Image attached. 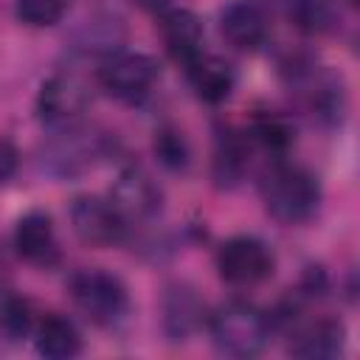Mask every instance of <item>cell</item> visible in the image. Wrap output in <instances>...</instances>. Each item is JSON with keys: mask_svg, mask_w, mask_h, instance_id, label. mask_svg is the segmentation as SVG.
<instances>
[{"mask_svg": "<svg viewBox=\"0 0 360 360\" xmlns=\"http://www.w3.org/2000/svg\"><path fill=\"white\" fill-rule=\"evenodd\" d=\"M31 329H34V318H31L28 301L0 287V346L6 340L11 343L31 335Z\"/></svg>", "mask_w": 360, "mask_h": 360, "instance_id": "21", "label": "cell"}, {"mask_svg": "<svg viewBox=\"0 0 360 360\" xmlns=\"http://www.w3.org/2000/svg\"><path fill=\"white\" fill-rule=\"evenodd\" d=\"M158 28L163 37V45L172 59L180 65L191 62L197 53H202V22L188 8H160Z\"/></svg>", "mask_w": 360, "mask_h": 360, "instance_id": "12", "label": "cell"}, {"mask_svg": "<svg viewBox=\"0 0 360 360\" xmlns=\"http://www.w3.org/2000/svg\"><path fill=\"white\" fill-rule=\"evenodd\" d=\"M73 233L90 248H112L127 233V219L110 202V197L82 194L70 205Z\"/></svg>", "mask_w": 360, "mask_h": 360, "instance_id": "8", "label": "cell"}, {"mask_svg": "<svg viewBox=\"0 0 360 360\" xmlns=\"http://www.w3.org/2000/svg\"><path fill=\"white\" fill-rule=\"evenodd\" d=\"M208 321L205 301L188 284H172L163 295V329L172 340H186Z\"/></svg>", "mask_w": 360, "mask_h": 360, "instance_id": "13", "label": "cell"}, {"mask_svg": "<svg viewBox=\"0 0 360 360\" xmlns=\"http://www.w3.org/2000/svg\"><path fill=\"white\" fill-rule=\"evenodd\" d=\"M262 200L273 219L301 225L312 219L321 205V183L298 163H276L262 177Z\"/></svg>", "mask_w": 360, "mask_h": 360, "instance_id": "1", "label": "cell"}, {"mask_svg": "<svg viewBox=\"0 0 360 360\" xmlns=\"http://www.w3.org/2000/svg\"><path fill=\"white\" fill-rule=\"evenodd\" d=\"M183 68H186V76H188L191 90H194L197 98L205 101V104H222V101L231 96L233 84H236L233 68H231L225 59H219V56H214V53H205V51L197 53V56H194L191 62H186Z\"/></svg>", "mask_w": 360, "mask_h": 360, "instance_id": "14", "label": "cell"}, {"mask_svg": "<svg viewBox=\"0 0 360 360\" xmlns=\"http://www.w3.org/2000/svg\"><path fill=\"white\" fill-rule=\"evenodd\" d=\"M219 31L225 42L236 51H256L270 34L264 8L256 0H233L219 14Z\"/></svg>", "mask_w": 360, "mask_h": 360, "instance_id": "10", "label": "cell"}, {"mask_svg": "<svg viewBox=\"0 0 360 360\" xmlns=\"http://www.w3.org/2000/svg\"><path fill=\"white\" fill-rule=\"evenodd\" d=\"M276 270V256L267 242L250 233L225 239L217 248V273L231 287H256Z\"/></svg>", "mask_w": 360, "mask_h": 360, "instance_id": "5", "label": "cell"}, {"mask_svg": "<svg viewBox=\"0 0 360 360\" xmlns=\"http://www.w3.org/2000/svg\"><path fill=\"white\" fill-rule=\"evenodd\" d=\"M287 17L304 34H326L335 28L340 11L338 0H287Z\"/></svg>", "mask_w": 360, "mask_h": 360, "instance_id": "18", "label": "cell"}, {"mask_svg": "<svg viewBox=\"0 0 360 360\" xmlns=\"http://www.w3.org/2000/svg\"><path fill=\"white\" fill-rule=\"evenodd\" d=\"M14 248L17 253L37 264V267H51L59 262V239L53 231V219L48 211H28L17 219L14 228Z\"/></svg>", "mask_w": 360, "mask_h": 360, "instance_id": "11", "label": "cell"}, {"mask_svg": "<svg viewBox=\"0 0 360 360\" xmlns=\"http://www.w3.org/2000/svg\"><path fill=\"white\" fill-rule=\"evenodd\" d=\"M248 169V146L239 135L228 132L214 149V180L219 186H236Z\"/></svg>", "mask_w": 360, "mask_h": 360, "instance_id": "19", "label": "cell"}, {"mask_svg": "<svg viewBox=\"0 0 360 360\" xmlns=\"http://www.w3.org/2000/svg\"><path fill=\"white\" fill-rule=\"evenodd\" d=\"M160 76L158 62L141 51H110L98 68V84L107 96L138 104L146 98Z\"/></svg>", "mask_w": 360, "mask_h": 360, "instance_id": "4", "label": "cell"}, {"mask_svg": "<svg viewBox=\"0 0 360 360\" xmlns=\"http://www.w3.org/2000/svg\"><path fill=\"white\" fill-rule=\"evenodd\" d=\"M110 202L118 208V214L127 219V225L146 222V219L158 217V211L163 205V191L143 166L127 163L110 186Z\"/></svg>", "mask_w": 360, "mask_h": 360, "instance_id": "7", "label": "cell"}, {"mask_svg": "<svg viewBox=\"0 0 360 360\" xmlns=\"http://www.w3.org/2000/svg\"><path fill=\"white\" fill-rule=\"evenodd\" d=\"M70 8V0H14V14L28 28H51Z\"/></svg>", "mask_w": 360, "mask_h": 360, "instance_id": "22", "label": "cell"}, {"mask_svg": "<svg viewBox=\"0 0 360 360\" xmlns=\"http://www.w3.org/2000/svg\"><path fill=\"white\" fill-rule=\"evenodd\" d=\"M68 295L73 307L96 326H115L129 309V292L124 281L101 267H82L68 278Z\"/></svg>", "mask_w": 360, "mask_h": 360, "instance_id": "3", "label": "cell"}, {"mask_svg": "<svg viewBox=\"0 0 360 360\" xmlns=\"http://www.w3.org/2000/svg\"><path fill=\"white\" fill-rule=\"evenodd\" d=\"M155 152L160 158L163 166L180 172L188 166L191 160V149H188V141L183 138V132L177 127H163L158 135H155Z\"/></svg>", "mask_w": 360, "mask_h": 360, "instance_id": "23", "label": "cell"}, {"mask_svg": "<svg viewBox=\"0 0 360 360\" xmlns=\"http://www.w3.org/2000/svg\"><path fill=\"white\" fill-rule=\"evenodd\" d=\"M205 323L214 346L228 357H253L270 343L273 335V321L267 312L239 298L217 307Z\"/></svg>", "mask_w": 360, "mask_h": 360, "instance_id": "2", "label": "cell"}, {"mask_svg": "<svg viewBox=\"0 0 360 360\" xmlns=\"http://www.w3.org/2000/svg\"><path fill=\"white\" fill-rule=\"evenodd\" d=\"M343 343H346V326L335 318H318L292 335L290 354L307 360H332L343 352Z\"/></svg>", "mask_w": 360, "mask_h": 360, "instance_id": "16", "label": "cell"}, {"mask_svg": "<svg viewBox=\"0 0 360 360\" xmlns=\"http://www.w3.org/2000/svg\"><path fill=\"white\" fill-rule=\"evenodd\" d=\"M59 141L51 146V155H48V166L56 172V174H79L84 169L93 166V158L101 152V138H82L76 132V127H68V129H59Z\"/></svg>", "mask_w": 360, "mask_h": 360, "instance_id": "17", "label": "cell"}, {"mask_svg": "<svg viewBox=\"0 0 360 360\" xmlns=\"http://www.w3.org/2000/svg\"><path fill=\"white\" fill-rule=\"evenodd\" d=\"M31 335H34L37 354L45 360H70L82 352V332L68 315H59V312L42 315L34 323Z\"/></svg>", "mask_w": 360, "mask_h": 360, "instance_id": "15", "label": "cell"}, {"mask_svg": "<svg viewBox=\"0 0 360 360\" xmlns=\"http://www.w3.org/2000/svg\"><path fill=\"white\" fill-rule=\"evenodd\" d=\"M250 138L262 149H267L273 155H284L295 141V129L278 112H259L250 118Z\"/></svg>", "mask_w": 360, "mask_h": 360, "instance_id": "20", "label": "cell"}, {"mask_svg": "<svg viewBox=\"0 0 360 360\" xmlns=\"http://www.w3.org/2000/svg\"><path fill=\"white\" fill-rule=\"evenodd\" d=\"M290 84L298 87L304 104L315 118H321L323 124H340L346 110V90L340 76L323 70L321 65H295Z\"/></svg>", "mask_w": 360, "mask_h": 360, "instance_id": "9", "label": "cell"}, {"mask_svg": "<svg viewBox=\"0 0 360 360\" xmlns=\"http://www.w3.org/2000/svg\"><path fill=\"white\" fill-rule=\"evenodd\" d=\"M349 3H354V0H349Z\"/></svg>", "mask_w": 360, "mask_h": 360, "instance_id": "25", "label": "cell"}, {"mask_svg": "<svg viewBox=\"0 0 360 360\" xmlns=\"http://www.w3.org/2000/svg\"><path fill=\"white\" fill-rule=\"evenodd\" d=\"M20 166V152L8 138H0V183L11 180Z\"/></svg>", "mask_w": 360, "mask_h": 360, "instance_id": "24", "label": "cell"}, {"mask_svg": "<svg viewBox=\"0 0 360 360\" xmlns=\"http://www.w3.org/2000/svg\"><path fill=\"white\" fill-rule=\"evenodd\" d=\"M90 107V90L76 73H53L37 93V115L51 129L76 127Z\"/></svg>", "mask_w": 360, "mask_h": 360, "instance_id": "6", "label": "cell"}]
</instances>
